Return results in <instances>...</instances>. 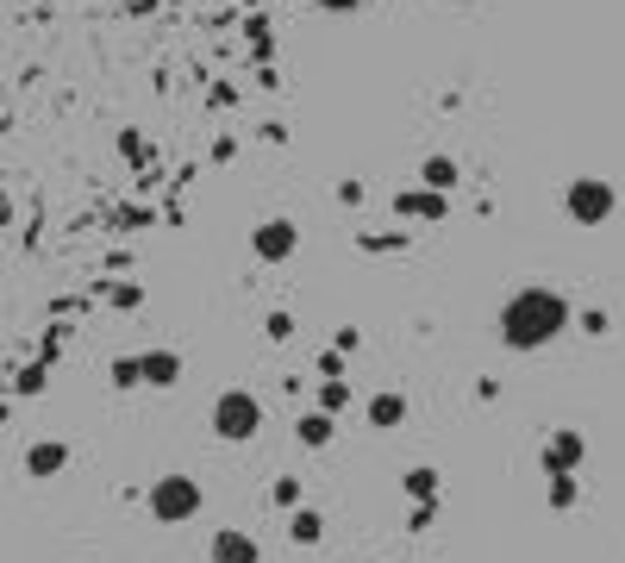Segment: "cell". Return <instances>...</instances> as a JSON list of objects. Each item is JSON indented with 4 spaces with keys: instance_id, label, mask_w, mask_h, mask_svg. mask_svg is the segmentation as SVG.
Masks as SVG:
<instances>
[{
    "instance_id": "603a6c76",
    "label": "cell",
    "mask_w": 625,
    "mask_h": 563,
    "mask_svg": "<svg viewBox=\"0 0 625 563\" xmlns=\"http://www.w3.org/2000/svg\"><path fill=\"white\" fill-rule=\"evenodd\" d=\"M320 376H325V383H338V376H345V351H325V358H320Z\"/></svg>"
},
{
    "instance_id": "4316f807",
    "label": "cell",
    "mask_w": 625,
    "mask_h": 563,
    "mask_svg": "<svg viewBox=\"0 0 625 563\" xmlns=\"http://www.w3.org/2000/svg\"><path fill=\"white\" fill-rule=\"evenodd\" d=\"M313 7H325V13H357L363 0H313Z\"/></svg>"
},
{
    "instance_id": "d4e9b609",
    "label": "cell",
    "mask_w": 625,
    "mask_h": 563,
    "mask_svg": "<svg viewBox=\"0 0 625 563\" xmlns=\"http://www.w3.org/2000/svg\"><path fill=\"white\" fill-rule=\"evenodd\" d=\"M13 388H20V395H38V388H45V370L32 363V370H25V376H20V383H13Z\"/></svg>"
},
{
    "instance_id": "8992f818",
    "label": "cell",
    "mask_w": 625,
    "mask_h": 563,
    "mask_svg": "<svg viewBox=\"0 0 625 563\" xmlns=\"http://www.w3.org/2000/svg\"><path fill=\"white\" fill-rule=\"evenodd\" d=\"M582 458H588V438L570 433V426H550V438H545V470L550 476H575Z\"/></svg>"
},
{
    "instance_id": "6da1fadb",
    "label": "cell",
    "mask_w": 625,
    "mask_h": 563,
    "mask_svg": "<svg viewBox=\"0 0 625 563\" xmlns=\"http://www.w3.org/2000/svg\"><path fill=\"white\" fill-rule=\"evenodd\" d=\"M570 333V295H557L550 282H525L500 308V345L507 351H545Z\"/></svg>"
},
{
    "instance_id": "cb8c5ba5",
    "label": "cell",
    "mask_w": 625,
    "mask_h": 563,
    "mask_svg": "<svg viewBox=\"0 0 625 563\" xmlns=\"http://www.w3.org/2000/svg\"><path fill=\"white\" fill-rule=\"evenodd\" d=\"M357 245H363V251H400V245H407V238H375V232H363V238H357Z\"/></svg>"
},
{
    "instance_id": "7402d4cb",
    "label": "cell",
    "mask_w": 625,
    "mask_h": 563,
    "mask_svg": "<svg viewBox=\"0 0 625 563\" xmlns=\"http://www.w3.org/2000/svg\"><path fill=\"white\" fill-rule=\"evenodd\" d=\"M120 151L132 157V163H150V145L138 138V132H125V138H120Z\"/></svg>"
},
{
    "instance_id": "7c38bea8",
    "label": "cell",
    "mask_w": 625,
    "mask_h": 563,
    "mask_svg": "<svg viewBox=\"0 0 625 563\" xmlns=\"http://www.w3.org/2000/svg\"><path fill=\"white\" fill-rule=\"evenodd\" d=\"M463 182V170H457V157H445V151H432L420 163V188H438V195H450Z\"/></svg>"
},
{
    "instance_id": "ac0fdd59",
    "label": "cell",
    "mask_w": 625,
    "mask_h": 563,
    "mask_svg": "<svg viewBox=\"0 0 625 563\" xmlns=\"http://www.w3.org/2000/svg\"><path fill=\"white\" fill-rule=\"evenodd\" d=\"M350 408V388L345 383H320V413H345Z\"/></svg>"
},
{
    "instance_id": "2e32d148",
    "label": "cell",
    "mask_w": 625,
    "mask_h": 563,
    "mask_svg": "<svg viewBox=\"0 0 625 563\" xmlns=\"http://www.w3.org/2000/svg\"><path fill=\"white\" fill-rule=\"evenodd\" d=\"M113 388H145V370H138V358H113Z\"/></svg>"
},
{
    "instance_id": "52a82bcc",
    "label": "cell",
    "mask_w": 625,
    "mask_h": 563,
    "mask_svg": "<svg viewBox=\"0 0 625 563\" xmlns=\"http://www.w3.org/2000/svg\"><path fill=\"white\" fill-rule=\"evenodd\" d=\"M395 213L400 220H420V226H438V220L450 213V195H438V188H400Z\"/></svg>"
},
{
    "instance_id": "ba28073f",
    "label": "cell",
    "mask_w": 625,
    "mask_h": 563,
    "mask_svg": "<svg viewBox=\"0 0 625 563\" xmlns=\"http://www.w3.org/2000/svg\"><path fill=\"white\" fill-rule=\"evenodd\" d=\"M70 470V445L63 438H38L32 451H25V476L32 483H50V476H63Z\"/></svg>"
},
{
    "instance_id": "8fae6325",
    "label": "cell",
    "mask_w": 625,
    "mask_h": 563,
    "mask_svg": "<svg viewBox=\"0 0 625 563\" xmlns=\"http://www.w3.org/2000/svg\"><path fill=\"white\" fill-rule=\"evenodd\" d=\"M138 370H145V388H175L182 383V358H175V351H145Z\"/></svg>"
},
{
    "instance_id": "4fadbf2b",
    "label": "cell",
    "mask_w": 625,
    "mask_h": 563,
    "mask_svg": "<svg viewBox=\"0 0 625 563\" xmlns=\"http://www.w3.org/2000/svg\"><path fill=\"white\" fill-rule=\"evenodd\" d=\"M295 438L307 445V451H325V445L338 438V413H307V420L295 426Z\"/></svg>"
},
{
    "instance_id": "5b68a950",
    "label": "cell",
    "mask_w": 625,
    "mask_h": 563,
    "mask_svg": "<svg viewBox=\"0 0 625 563\" xmlns=\"http://www.w3.org/2000/svg\"><path fill=\"white\" fill-rule=\"evenodd\" d=\"M250 251L263 257V263H288L300 251V226L282 213V220H263V226L250 232Z\"/></svg>"
},
{
    "instance_id": "ffe728a7",
    "label": "cell",
    "mask_w": 625,
    "mask_h": 563,
    "mask_svg": "<svg viewBox=\"0 0 625 563\" xmlns=\"http://www.w3.org/2000/svg\"><path fill=\"white\" fill-rule=\"evenodd\" d=\"M263 333H270L275 345H282V338H295V313H270V320H263Z\"/></svg>"
},
{
    "instance_id": "d6986e66",
    "label": "cell",
    "mask_w": 625,
    "mask_h": 563,
    "mask_svg": "<svg viewBox=\"0 0 625 563\" xmlns=\"http://www.w3.org/2000/svg\"><path fill=\"white\" fill-rule=\"evenodd\" d=\"M270 501H275V508H300V483H295V476H275Z\"/></svg>"
},
{
    "instance_id": "30bf717a",
    "label": "cell",
    "mask_w": 625,
    "mask_h": 563,
    "mask_svg": "<svg viewBox=\"0 0 625 563\" xmlns=\"http://www.w3.org/2000/svg\"><path fill=\"white\" fill-rule=\"evenodd\" d=\"M370 426L375 433H395L400 420H407V395H395V388H382V395H370Z\"/></svg>"
},
{
    "instance_id": "7a4b0ae2",
    "label": "cell",
    "mask_w": 625,
    "mask_h": 563,
    "mask_svg": "<svg viewBox=\"0 0 625 563\" xmlns=\"http://www.w3.org/2000/svg\"><path fill=\"white\" fill-rule=\"evenodd\" d=\"M263 433V401L250 395V388H225L220 401H213V438L225 445H245V438Z\"/></svg>"
},
{
    "instance_id": "277c9868",
    "label": "cell",
    "mask_w": 625,
    "mask_h": 563,
    "mask_svg": "<svg viewBox=\"0 0 625 563\" xmlns=\"http://www.w3.org/2000/svg\"><path fill=\"white\" fill-rule=\"evenodd\" d=\"M195 513H200V483H195V476L170 470V476H157V483H150V520H163V526H188Z\"/></svg>"
},
{
    "instance_id": "5bb4252c",
    "label": "cell",
    "mask_w": 625,
    "mask_h": 563,
    "mask_svg": "<svg viewBox=\"0 0 625 563\" xmlns=\"http://www.w3.org/2000/svg\"><path fill=\"white\" fill-rule=\"evenodd\" d=\"M400 483H407V495H413V501H438V470H432V463H413Z\"/></svg>"
},
{
    "instance_id": "9c48e42d",
    "label": "cell",
    "mask_w": 625,
    "mask_h": 563,
    "mask_svg": "<svg viewBox=\"0 0 625 563\" xmlns=\"http://www.w3.org/2000/svg\"><path fill=\"white\" fill-rule=\"evenodd\" d=\"M213 563H263V551H257V538L250 533H213Z\"/></svg>"
},
{
    "instance_id": "e0dca14e",
    "label": "cell",
    "mask_w": 625,
    "mask_h": 563,
    "mask_svg": "<svg viewBox=\"0 0 625 563\" xmlns=\"http://www.w3.org/2000/svg\"><path fill=\"white\" fill-rule=\"evenodd\" d=\"M575 495H582V488H575V476H550V508H557V513H570Z\"/></svg>"
},
{
    "instance_id": "9a60e30c",
    "label": "cell",
    "mask_w": 625,
    "mask_h": 563,
    "mask_svg": "<svg viewBox=\"0 0 625 563\" xmlns=\"http://www.w3.org/2000/svg\"><path fill=\"white\" fill-rule=\"evenodd\" d=\"M288 538H295V545H320V538H325V520H320L313 508H300L295 520H288Z\"/></svg>"
},
{
    "instance_id": "3957f363",
    "label": "cell",
    "mask_w": 625,
    "mask_h": 563,
    "mask_svg": "<svg viewBox=\"0 0 625 563\" xmlns=\"http://www.w3.org/2000/svg\"><path fill=\"white\" fill-rule=\"evenodd\" d=\"M563 213H570L575 226H607L613 213H620V188L600 176H575L570 188H563Z\"/></svg>"
},
{
    "instance_id": "484cf974",
    "label": "cell",
    "mask_w": 625,
    "mask_h": 563,
    "mask_svg": "<svg viewBox=\"0 0 625 563\" xmlns=\"http://www.w3.org/2000/svg\"><path fill=\"white\" fill-rule=\"evenodd\" d=\"M338 201H345V207H363V182H338Z\"/></svg>"
},
{
    "instance_id": "44dd1931",
    "label": "cell",
    "mask_w": 625,
    "mask_h": 563,
    "mask_svg": "<svg viewBox=\"0 0 625 563\" xmlns=\"http://www.w3.org/2000/svg\"><path fill=\"white\" fill-rule=\"evenodd\" d=\"M432 520H438V501H413V520H407V526H413V533H432Z\"/></svg>"
}]
</instances>
